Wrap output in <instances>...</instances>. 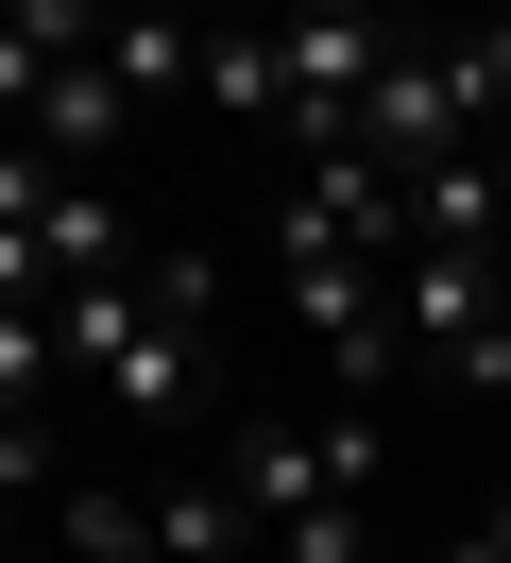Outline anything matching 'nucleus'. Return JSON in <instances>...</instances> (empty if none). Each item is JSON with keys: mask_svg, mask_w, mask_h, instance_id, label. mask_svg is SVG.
I'll return each instance as SVG.
<instances>
[{"mask_svg": "<svg viewBox=\"0 0 511 563\" xmlns=\"http://www.w3.org/2000/svg\"><path fill=\"white\" fill-rule=\"evenodd\" d=\"M273 563H375V512H358V495H341V512H290Z\"/></svg>", "mask_w": 511, "mask_h": 563, "instance_id": "3", "label": "nucleus"}, {"mask_svg": "<svg viewBox=\"0 0 511 563\" xmlns=\"http://www.w3.org/2000/svg\"><path fill=\"white\" fill-rule=\"evenodd\" d=\"M136 120H154V103H136L102 52H68V69H52V103H34V154H52V172H86V154H120Z\"/></svg>", "mask_w": 511, "mask_h": 563, "instance_id": "1", "label": "nucleus"}, {"mask_svg": "<svg viewBox=\"0 0 511 563\" xmlns=\"http://www.w3.org/2000/svg\"><path fill=\"white\" fill-rule=\"evenodd\" d=\"M0 427H68V324L0 308Z\"/></svg>", "mask_w": 511, "mask_h": 563, "instance_id": "2", "label": "nucleus"}, {"mask_svg": "<svg viewBox=\"0 0 511 563\" xmlns=\"http://www.w3.org/2000/svg\"><path fill=\"white\" fill-rule=\"evenodd\" d=\"M443 563H511V495H495V512H477V529H460Z\"/></svg>", "mask_w": 511, "mask_h": 563, "instance_id": "4", "label": "nucleus"}]
</instances>
